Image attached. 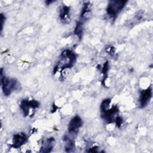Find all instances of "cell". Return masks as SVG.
Instances as JSON below:
<instances>
[{
	"label": "cell",
	"instance_id": "7c38bea8",
	"mask_svg": "<svg viewBox=\"0 0 153 153\" xmlns=\"http://www.w3.org/2000/svg\"><path fill=\"white\" fill-rule=\"evenodd\" d=\"M75 34L79 38V39H81L82 37V35L83 33V27H82V22H78L74 30Z\"/></svg>",
	"mask_w": 153,
	"mask_h": 153
},
{
	"label": "cell",
	"instance_id": "9c48e42d",
	"mask_svg": "<svg viewBox=\"0 0 153 153\" xmlns=\"http://www.w3.org/2000/svg\"><path fill=\"white\" fill-rule=\"evenodd\" d=\"M69 7L68 6H63L60 12V18L62 22L64 23H68L70 20L69 17Z\"/></svg>",
	"mask_w": 153,
	"mask_h": 153
},
{
	"label": "cell",
	"instance_id": "3957f363",
	"mask_svg": "<svg viewBox=\"0 0 153 153\" xmlns=\"http://www.w3.org/2000/svg\"><path fill=\"white\" fill-rule=\"evenodd\" d=\"M61 59L55 69L60 67L62 69L71 68L76 60V54L69 50H66L62 53Z\"/></svg>",
	"mask_w": 153,
	"mask_h": 153
},
{
	"label": "cell",
	"instance_id": "7a4b0ae2",
	"mask_svg": "<svg viewBox=\"0 0 153 153\" xmlns=\"http://www.w3.org/2000/svg\"><path fill=\"white\" fill-rule=\"evenodd\" d=\"M111 100L106 99L103 100L100 105L102 117L108 123L115 122L114 115L118 112V109L116 106H113L111 109L109 108Z\"/></svg>",
	"mask_w": 153,
	"mask_h": 153
},
{
	"label": "cell",
	"instance_id": "277c9868",
	"mask_svg": "<svg viewBox=\"0 0 153 153\" xmlns=\"http://www.w3.org/2000/svg\"><path fill=\"white\" fill-rule=\"evenodd\" d=\"M126 1H109L106 12L111 17L115 19L118 14L124 7L125 4L127 3Z\"/></svg>",
	"mask_w": 153,
	"mask_h": 153
},
{
	"label": "cell",
	"instance_id": "30bf717a",
	"mask_svg": "<svg viewBox=\"0 0 153 153\" xmlns=\"http://www.w3.org/2000/svg\"><path fill=\"white\" fill-rule=\"evenodd\" d=\"M91 8H90V5L89 3H86L82 10L81 13V21L80 22H82L84 20H86L87 19H88L90 16V11Z\"/></svg>",
	"mask_w": 153,
	"mask_h": 153
},
{
	"label": "cell",
	"instance_id": "5b68a950",
	"mask_svg": "<svg viewBox=\"0 0 153 153\" xmlns=\"http://www.w3.org/2000/svg\"><path fill=\"white\" fill-rule=\"evenodd\" d=\"M82 119L78 115L73 117L68 125V134L72 136L76 134L79 128L82 126Z\"/></svg>",
	"mask_w": 153,
	"mask_h": 153
},
{
	"label": "cell",
	"instance_id": "8992f818",
	"mask_svg": "<svg viewBox=\"0 0 153 153\" xmlns=\"http://www.w3.org/2000/svg\"><path fill=\"white\" fill-rule=\"evenodd\" d=\"M39 102L35 100H23L20 105V107L23 111L25 116H27L29 114L30 108L35 109L39 107Z\"/></svg>",
	"mask_w": 153,
	"mask_h": 153
},
{
	"label": "cell",
	"instance_id": "8fae6325",
	"mask_svg": "<svg viewBox=\"0 0 153 153\" xmlns=\"http://www.w3.org/2000/svg\"><path fill=\"white\" fill-rule=\"evenodd\" d=\"M54 138H50L48 139L45 143L44 144L43 148H42V150L41 152H50L53 147V143H54Z\"/></svg>",
	"mask_w": 153,
	"mask_h": 153
},
{
	"label": "cell",
	"instance_id": "ba28073f",
	"mask_svg": "<svg viewBox=\"0 0 153 153\" xmlns=\"http://www.w3.org/2000/svg\"><path fill=\"white\" fill-rule=\"evenodd\" d=\"M27 140V136L24 133H20L15 134L13 139L12 147L14 148H20L22 145L25 144Z\"/></svg>",
	"mask_w": 153,
	"mask_h": 153
},
{
	"label": "cell",
	"instance_id": "52a82bcc",
	"mask_svg": "<svg viewBox=\"0 0 153 153\" xmlns=\"http://www.w3.org/2000/svg\"><path fill=\"white\" fill-rule=\"evenodd\" d=\"M151 97L152 89L151 88H148L145 90H142L140 91L139 101L141 108H144L147 105Z\"/></svg>",
	"mask_w": 153,
	"mask_h": 153
},
{
	"label": "cell",
	"instance_id": "4fadbf2b",
	"mask_svg": "<svg viewBox=\"0 0 153 153\" xmlns=\"http://www.w3.org/2000/svg\"><path fill=\"white\" fill-rule=\"evenodd\" d=\"M106 50L107 51L108 53H109V54L111 55H112V54L114 53V47H112V48H110V47L109 48H106Z\"/></svg>",
	"mask_w": 153,
	"mask_h": 153
},
{
	"label": "cell",
	"instance_id": "6da1fadb",
	"mask_svg": "<svg viewBox=\"0 0 153 153\" xmlns=\"http://www.w3.org/2000/svg\"><path fill=\"white\" fill-rule=\"evenodd\" d=\"M1 84L2 91L4 95L8 96L13 91L20 90V84L19 81L14 78H6L2 75V69L1 70Z\"/></svg>",
	"mask_w": 153,
	"mask_h": 153
},
{
	"label": "cell",
	"instance_id": "5bb4252c",
	"mask_svg": "<svg viewBox=\"0 0 153 153\" xmlns=\"http://www.w3.org/2000/svg\"><path fill=\"white\" fill-rule=\"evenodd\" d=\"M5 16L3 15V14H1V32H2V28H3V25H4V20H5Z\"/></svg>",
	"mask_w": 153,
	"mask_h": 153
}]
</instances>
